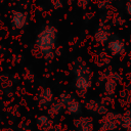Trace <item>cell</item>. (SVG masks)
<instances>
[{
  "instance_id": "6da1fadb",
  "label": "cell",
  "mask_w": 131,
  "mask_h": 131,
  "mask_svg": "<svg viewBox=\"0 0 131 131\" xmlns=\"http://www.w3.org/2000/svg\"><path fill=\"white\" fill-rule=\"evenodd\" d=\"M56 33H57L56 29L52 26H47L39 33L36 39V46L43 54L53 51V47L56 39Z\"/></svg>"
},
{
  "instance_id": "7a4b0ae2",
  "label": "cell",
  "mask_w": 131,
  "mask_h": 131,
  "mask_svg": "<svg viewBox=\"0 0 131 131\" xmlns=\"http://www.w3.org/2000/svg\"><path fill=\"white\" fill-rule=\"evenodd\" d=\"M122 115L107 112L100 120V131H113L120 126Z\"/></svg>"
},
{
  "instance_id": "3957f363",
  "label": "cell",
  "mask_w": 131,
  "mask_h": 131,
  "mask_svg": "<svg viewBox=\"0 0 131 131\" xmlns=\"http://www.w3.org/2000/svg\"><path fill=\"white\" fill-rule=\"evenodd\" d=\"M28 24V14L21 11H12L11 13V25L16 30L24 29Z\"/></svg>"
},
{
  "instance_id": "277c9868",
  "label": "cell",
  "mask_w": 131,
  "mask_h": 131,
  "mask_svg": "<svg viewBox=\"0 0 131 131\" xmlns=\"http://www.w3.org/2000/svg\"><path fill=\"white\" fill-rule=\"evenodd\" d=\"M91 86V79L86 76H77L76 77V91L79 96H84L88 90V88Z\"/></svg>"
},
{
  "instance_id": "5b68a950",
  "label": "cell",
  "mask_w": 131,
  "mask_h": 131,
  "mask_svg": "<svg viewBox=\"0 0 131 131\" xmlns=\"http://www.w3.org/2000/svg\"><path fill=\"white\" fill-rule=\"evenodd\" d=\"M74 125L79 129L78 131H93L94 125L91 118L84 117L74 121Z\"/></svg>"
},
{
  "instance_id": "8992f818",
  "label": "cell",
  "mask_w": 131,
  "mask_h": 131,
  "mask_svg": "<svg viewBox=\"0 0 131 131\" xmlns=\"http://www.w3.org/2000/svg\"><path fill=\"white\" fill-rule=\"evenodd\" d=\"M107 48H108V50L111 51V53H112L113 55L121 54V53H123L124 50H125L124 43H123L121 40H119V39L111 40V41L108 42Z\"/></svg>"
},
{
  "instance_id": "52a82bcc",
  "label": "cell",
  "mask_w": 131,
  "mask_h": 131,
  "mask_svg": "<svg viewBox=\"0 0 131 131\" xmlns=\"http://www.w3.org/2000/svg\"><path fill=\"white\" fill-rule=\"evenodd\" d=\"M53 100V94L52 91L49 88H46L42 91V93L40 94V98H39V102L41 105H48L52 102Z\"/></svg>"
},
{
  "instance_id": "ba28073f",
  "label": "cell",
  "mask_w": 131,
  "mask_h": 131,
  "mask_svg": "<svg viewBox=\"0 0 131 131\" xmlns=\"http://www.w3.org/2000/svg\"><path fill=\"white\" fill-rule=\"evenodd\" d=\"M66 107H67L68 113L71 114V115H77L81 112V103H80L79 100H77L75 98H73L72 101Z\"/></svg>"
},
{
  "instance_id": "9c48e42d",
  "label": "cell",
  "mask_w": 131,
  "mask_h": 131,
  "mask_svg": "<svg viewBox=\"0 0 131 131\" xmlns=\"http://www.w3.org/2000/svg\"><path fill=\"white\" fill-rule=\"evenodd\" d=\"M95 39L97 42L99 43H105L108 39V33L106 32L105 29L103 28H100L99 30L96 31V34H95Z\"/></svg>"
},
{
  "instance_id": "30bf717a",
  "label": "cell",
  "mask_w": 131,
  "mask_h": 131,
  "mask_svg": "<svg viewBox=\"0 0 131 131\" xmlns=\"http://www.w3.org/2000/svg\"><path fill=\"white\" fill-rule=\"evenodd\" d=\"M62 107H63V106H62V104H61L59 101H54V102L51 104V106H50V108H49L48 113H49V115H50V116L55 117V116H57V115H59V114H60V112H61Z\"/></svg>"
},
{
  "instance_id": "8fae6325",
  "label": "cell",
  "mask_w": 131,
  "mask_h": 131,
  "mask_svg": "<svg viewBox=\"0 0 131 131\" xmlns=\"http://www.w3.org/2000/svg\"><path fill=\"white\" fill-rule=\"evenodd\" d=\"M116 88H117V83H116V81H114V80H112V79H108L107 81H105L104 89H105V92H106L108 95H113V94L116 92Z\"/></svg>"
},
{
  "instance_id": "7c38bea8",
  "label": "cell",
  "mask_w": 131,
  "mask_h": 131,
  "mask_svg": "<svg viewBox=\"0 0 131 131\" xmlns=\"http://www.w3.org/2000/svg\"><path fill=\"white\" fill-rule=\"evenodd\" d=\"M74 97L71 95V94H69V93H62V94H60V96H59V102L62 104V106L63 107H66L71 101H72V99H73Z\"/></svg>"
},
{
  "instance_id": "4fadbf2b",
  "label": "cell",
  "mask_w": 131,
  "mask_h": 131,
  "mask_svg": "<svg viewBox=\"0 0 131 131\" xmlns=\"http://www.w3.org/2000/svg\"><path fill=\"white\" fill-rule=\"evenodd\" d=\"M98 106H99V102H97V101H95V100H92V99H91V100H88V101L86 102V104H85V107H86L89 112H95V113H96Z\"/></svg>"
},
{
  "instance_id": "5bb4252c",
  "label": "cell",
  "mask_w": 131,
  "mask_h": 131,
  "mask_svg": "<svg viewBox=\"0 0 131 131\" xmlns=\"http://www.w3.org/2000/svg\"><path fill=\"white\" fill-rule=\"evenodd\" d=\"M37 122H38V124L41 125V126H46V125L52 123V122L49 120V118L46 117V116H41V117H39L38 120H37Z\"/></svg>"
},
{
  "instance_id": "9a60e30c",
  "label": "cell",
  "mask_w": 131,
  "mask_h": 131,
  "mask_svg": "<svg viewBox=\"0 0 131 131\" xmlns=\"http://www.w3.org/2000/svg\"><path fill=\"white\" fill-rule=\"evenodd\" d=\"M107 112H108V110H107L106 105H102V104H100V103H99V106H98V108H97L96 113H97V114H99V115H101V116H104Z\"/></svg>"
},
{
  "instance_id": "2e32d148",
  "label": "cell",
  "mask_w": 131,
  "mask_h": 131,
  "mask_svg": "<svg viewBox=\"0 0 131 131\" xmlns=\"http://www.w3.org/2000/svg\"><path fill=\"white\" fill-rule=\"evenodd\" d=\"M44 58H45L46 61H51L54 58V52L51 51V52H48V53L44 54Z\"/></svg>"
},
{
  "instance_id": "e0dca14e",
  "label": "cell",
  "mask_w": 131,
  "mask_h": 131,
  "mask_svg": "<svg viewBox=\"0 0 131 131\" xmlns=\"http://www.w3.org/2000/svg\"><path fill=\"white\" fill-rule=\"evenodd\" d=\"M88 3H89V0H78V5L82 8H86Z\"/></svg>"
},
{
  "instance_id": "ac0fdd59",
  "label": "cell",
  "mask_w": 131,
  "mask_h": 131,
  "mask_svg": "<svg viewBox=\"0 0 131 131\" xmlns=\"http://www.w3.org/2000/svg\"><path fill=\"white\" fill-rule=\"evenodd\" d=\"M52 3H53V6H54V8H60L61 6H62V4H61V2H60V0H54V1H52Z\"/></svg>"
},
{
  "instance_id": "d6986e66",
  "label": "cell",
  "mask_w": 131,
  "mask_h": 131,
  "mask_svg": "<svg viewBox=\"0 0 131 131\" xmlns=\"http://www.w3.org/2000/svg\"><path fill=\"white\" fill-rule=\"evenodd\" d=\"M107 5V1L106 0H103V1H100L99 3H98V6H99V8L100 9H103V8H105V6Z\"/></svg>"
},
{
  "instance_id": "ffe728a7",
  "label": "cell",
  "mask_w": 131,
  "mask_h": 131,
  "mask_svg": "<svg viewBox=\"0 0 131 131\" xmlns=\"http://www.w3.org/2000/svg\"><path fill=\"white\" fill-rule=\"evenodd\" d=\"M126 9H127V13L131 14V2H128L126 5Z\"/></svg>"
},
{
  "instance_id": "44dd1931",
  "label": "cell",
  "mask_w": 131,
  "mask_h": 131,
  "mask_svg": "<svg viewBox=\"0 0 131 131\" xmlns=\"http://www.w3.org/2000/svg\"><path fill=\"white\" fill-rule=\"evenodd\" d=\"M92 15H93L92 13H88V14H86L87 17H85V20H88L89 18H92Z\"/></svg>"
},
{
  "instance_id": "7402d4cb",
  "label": "cell",
  "mask_w": 131,
  "mask_h": 131,
  "mask_svg": "<svg viewBox=\"0 0 131 131\" xmlns=\"http://www.w3.org/2000/svg\"><path fill=\"white\" fill-rule=\"evenodd\" d=\"M55 53H56V54H57L58 56H59V55L61 54V52H60V50H59V49H56V50H55Z\"/></svg>"
},
{
  "instance_id": "603a6c76",
  "label": "cell",
  "mask_w": 131,
  "mask_h": 131,
  "mask_svg": "<svg viewBox=\"0 0 131 131\" xmlns=\"http://www.w3.org/2000/svg\"><path fill=\"white\" fill-rule=\"evenodd\" d=\"M129 2H131V0H129Z\"/></svg>"
}]
</instances>
